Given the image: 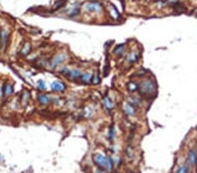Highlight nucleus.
<instances>
[{
  "label": "nucleus",
  "instance_id": "19",
  "mask_svg": "<svg viewBox=\"0 0 197 173\" xmlns=\"http://www.w3.org/2000/svg\"><path fill=\"white\" fill-rule=\"evenodd\" d=\"M127 88H128V90H129L130 92H135V91H137V90L138 89V86L137 83L132 81V82H129V83H128V85H127Z\"/></svg>",
  "mask_w": 197,
  "mask_h": 173
},
{
  "label": "nucleus",
  "instance_id": "26",
  "mask_svg": "<svg viewBox=\"0 0 197 173\" xmlns=\"http://www.w3.org/2000/svg\"><path fill=\"white\" fill-rule=\"evenodd\" d=\"M78 13H79V9L75 8V9H74V10L72 11V12H71V13H70V16H71V17L76 16Z\"/></svg>",
  "mask_w": 197,
  "mask_h": 173
},
{
  "label": "nucleus",
  "instance_id": "18",
  "mask_svg": "<svg viewBox=\"0 0 197 173\" xmlns=\"http://www.w3.org/2000/svg\"><path fill=\"white\" fill-rule=\"evenodd\" d=\"M91 79H92V75H91L90 73H88V72H87V73H85V74H83L81 76V80L84 83H89L91 81Z\"/></svg>",
  "mask_w": 197,
  "mask_h": 173
},
{
  "label": "nucleus",
  "instance_id": "24",
  "mask_svg": "<svg viewBox=\"0 0 197 173\" xmlns=\"http://www.w3.org/2000/svg\"><path fill=\"white\" fill-rule=\"evenodd\" d=\"M91 81H92V83L94 84V85H97V84H99L100 83V77H99V75H98L97 73H95V75H94V76L92 77V80H91Z\"/></svg>",
  "mask_w": 197,
  "mask_h": 173
},
{
  "label": "nucleus",
  "instance_id": "3",
  "mask_svg": "<svg viewBox=\"0 0 197 173\" xmlns=\"http://www.w3.org/2000/svg\"><path fill=\"white\" fill-rule=\"evenodd\" d=\"M85 9L89 11V12H95V13H99L101 12L103 7L102 5L97 3V2H94V3H89L85 5Z\"/></svg>",
  "mask_w": 197,
  "mask_h": 173
},
{
  "label": "nucleus",
  "instance_id": "9",
  "mask_svg": "<svg viewBox=\"0 0 197 173\" xmlns=\"http://www.w3.org/2000/svg\"><path fill=\"white\" fill-rule=\"evenodd\" d=\"M139 59V54L136 52H131L127 57V61L130 63H135Z\"/></svg>",
  "mask_w": 197,
  "mask_h": 173
},
{
  "label": "nucleus",
  "instance_id": "30",
  "mask_svg": "<svg viewBox=\"0 0 197 173\" xmlns=\"http://www.w3.org/2000/svg\"><path fill=\"white\" fill-rule=\"evenodd\" d=\"M165 1H166V0H165Z\"/></svg>",
  "mask_w": 197,
  "mask_h": 173
},
{
  "label": "nucleus",
  "instance_id": "25",
  "mask_svg": "<svg viewBox=\"0 0 197 173\" xmlns=\"http://www.w3.org/2000/svg\"><path fill=\"white\" fill-rule=\"evenodd\" d=\"M115 136V129H114V126H111L110 128V131H109V139L112 140Z\"/></svg>",
  "mask_w": 197,
  "mask_h": 173
},
{
  "label": "nucleus",
  "instance_id": "4",
  "mask_svg": "<svg viewBox=\"0 0 197 173\" xmlns=\"http://www.w3.org/2000/svg\"><path fill=\"white\" fill-rule=\"evenodd\" d=\"M65 59H66V55L63 53L55 55L51 61V67L55 68L56 67H58L59 65H61L65 61Z\"/></svg>",
  "mask_w": 197,
  "mask_h": 173
},
{
  "label": "nucleus",
  "instance_id": "21",
  "mask_svg": "<svg viewBox=\"0 0 197 173\" xmlns=\"http://www.w3.org/2000/svg\"><path fill=\"white\" fill-rule=\"evenodd\" d=\"M126 155H127V156L130 158V159H132V158L134 157V151H133L132 146H128L127 148H126Z\"/></svg>",
  "mask_w": 197,
  "mask_h": 173
},
{
  "label": "nucleus",
  "instance_id": "8",
  "mask_svg": "<svg viewBox=\"0 0 197 173\" xmlns=\"http://www.w3.org/2000/svg\"><path fill=\"white\" fill-rule=\"evenodd\" d=\"M51 88L55 92H62L65 90V85L61 81H53L51 85Z\"/></svg>",
  "mask_w": 197,
  "mask_h": 173
},
{
  "label": "nucleus",
  "instance_id": "1",
  "mask_svg": "<svg viewBox=\"0 0 197 173\" xmlns=\"http://www.w3.org/2000/svg\"><path fill=\"white\" fill-rule=\"evenodd\" d=\"M94 162L95 164L101 167L102 169L105 170L106 171H111L113 168V162L111 158L107 156H104L102 154H97L94 156Z\"/></svg>",
  "mask_w": 197,
  "mask_h": 173
},
{
  "label": "nucleus",
  "instance_id": "12",
  "mask_svg": "<svg viewBox=\"0 0 197 173\" xmlns=\"http://www.w3.org/2000/svg\"><path fill=\"white\" fill-rule=\"evenodd\" d=\"M109 11H110V16H111L112 19H119V13H118L117 8L113 5H110V7L109 9Z\"/></svg>",
  "mask_w": 197,
  "mask_h": 173
},
{
  "label": "nucleus",
  "instance_id": "29",
  "mask_svg": "<svg viewBox=\"0 0 197 173\" xmlns=\"http://www.w3.org/2000/svg\"><path fill=\"white\" fill-rule=\"evenodd\" d=\"M148 1H150V0H148Z\"/></svg>",
  "mask_w": 197,
  "mask_h": 173
},
{
  "label": "nucleus",
  "instance_id": "15",
  "mask_svg": "<svg viewBox=\"0 0 197 173\" xmlns=\"http://www.w3.org/2000/svg\"><path fill=\"white\" fill-rule=\"evenodd\" d=\"M114 53L118 56H122L124 52V44H120L118 45L115 48H114Z\"/></svg>",
  "mask_w": 197,
  "mask_h": 173
},
{
  "label": "nucleus",
  "instance_id": "22",
  "mask_svg": "<svg viewBox=\"0 0 197 173\" xmlns=\"http://www.w3.org/2000/svg\"><path fill=\"white\" fill-rule=\"evenodd\" d=\"M37 85H38V88L41 90H45L47 88V85L46 82L43 80H39L37 81Z\"/></svg>",
  "mask_w": 197,
  "mask_h": 173
},
{
  "label": "nucleus",
  "instance_id": "7",
  "mask_svg": "<svg viewBox=\"0 0 197 173\" xmlns=\"http://www.w3.org/2000/svg\"><path fill=\"white\" fill-rule=\"evenodd\" d=\"M135 108L136 107H134L133 105H132L131 103L128 102L124 105V109L125 114H127L128 116H133V115H135V114H136V108Z\"/></svg>",
  "mask_w": 197,
  "mask_h": 173
},
{
  "label": "nucleus",
  "instance_id": "10",
  "mask_svg": "<svg viewBox=\"0 0 197 173\" xmlns=\"http://www.w3.org/2000/svg\"><path fill=\"white\" fill-rule=\"evenodd\" d=\"M68 77L70 79H79L81 78V72L77 69H73V70H70L68 71Z\"/></svg>",
  "mask_w": 197,
  "mask_h": 173
},
{
  "label": "nucleus",
  "instance_id": "13",
  "mask_svg": "<svg viewBox=\"0 0 197 173\" xmlns=\"http://www.w3.org/2000/svg\"><path fill=\"white\" fill-rule=\"evenodd\" d=\"M104 105L105 108L109 111H110L112 108H113V103H112L110 98L108 96H105L104 98Z\"/></svg>",
  "mask_w": 197,
  "mask_h": 173
},
{
  "label": "nucleus",
  "instance_id": "2",
  "mask_svg": "<svg viewBox=\"0 0 197 173\" xmlns=\"http://www.w3.org/2000/svg\"><path fill=\"white\" fill-rule=\"evenodd\" d=\"M139 91L143 95H150L155 91V83L151 79L144 80L138 86Z\"/></svg>",
  "mask_w": 197,
  "mask_h": 173
},
{
  "label": "nucleus",
  "instance_id": "20",
  "mask_svg": "<svg viewBox=\"0 0 197 173\" xmlns=\"http://www.w3.org/2000/svg\"><path fill=\"white\" fill-rule=\"evenodd\" d=\"M29 98H30V93L28 92V91H25L22 94V96H21V102H22V103L26 104L28 100H29Z\"/></svg>",
  "mask_w": 197,
  "mask_h": 173
},
{
  "label": "nucleus",
  "instance_id": "27",
  "mask_svg": "<svg viewBox=\"0 0 197 173\" xmlns=\"http://www.w3.org/2000/svg\"><path fill=\"white\" fill-rule=\"evenodd\" d=\"M96 173H106V172H104V170H97Z\"/></svg>",
  "mask_w": 197,
  "mask_h": 173
},
{
  "label": "nucleus",
  "instance_id": "16",
  "mask_svg": "<svg viewBox=\"0 0 197 173\" xmlns=\"http://www.w3.org/2000/svg\"><path fill=\"white\" fill-rule=\"evenodd\" d=\"M30 51H31V44H30V43H25V44L23 46L21 51H20V54L25 56V55L29 53Z\"/></svg>",
  "mask_w": 197,
  "mask_h": 173
},
{
  "label": "nucleus",
  "instance_id": "6",
  "mask_svg": "<svg viewBox=\"0 0 197 173\" xmlns=\"http://www.w3.org/2000/svg\"><path fill=\"white\" fill-rule=\"evenodd\" d=\"M188 163L191 166L197 164V152L194 150H190L188 152Z\"/></svg>",
  "mask_w": 197,
  "mask_h": 173
},
{
  "label": "nucleus",
  "instance_id": "17",
  "mask_svg": "<svg viewBox=\"0 0 197 173\" xmlns=\"http://www.w3.org/2000/svg\"><path fill=\"white\" fill-rule=\"evenodd\" d=\"M129 103H131L132 105H133L134 107H138L141 105V100H140L138 97L136 96H132L130 98V102Z\"/></svg>",
  "mask_w": 197,
  "mask_h": 173
},
{
  "label": "nucleus",
  "instance_id": "11",
  "mask_svg": "<svg viewBox=\"0 0 197 173\" xmlns=\"http://www.w3.org/2000/svg\"><path fill=\"white\" fill-rule=\"evenodd\" d=\"M38 100H39V102L42 105H47L50 102V99L49 97L47 95V94H39L38 96Z\"/></svg>",
  "mask_w": 197,
  "mask_h": 173
},
{
  "label": "nucleus",
  "instance_id": "14",
  "mask_svg": "<svg viewBox=\"0 0 197 173\" xmlns=\"http://www.w3.org/2000/svg\"><path fill=\"white\" fill-rule=\"evenodd\" d=\"M4 94L6 96H10L13 94V86L11 84H5L4 86Z\"/></svg>",
  "mask_w": 197,
  "mask_h": 173
},
{
  "label": "nucleus",
  "instance_id": "23",
  "mask_svg": "<svg viewBox=\"0 0 197 173\" xmlns=\"http://www.w3.org/2000/svg\"><path fill=\"white\" fill-rule=\"evenodd\" d=\"M176 173H188V164H183L182 166H180Z\"/></svg>",
  "mask_w": 197,
  "mask_h": 173
},
{
  "label": "nucleus",
  "instance_id": "28",
  "mask_svg": "<svg viewBox=\"0 0 197 173\" xmlns=\"http://www.w3.org/2000/svg\"><path fill=\"white\" fill-rule=\"evenodd\" d=\"M116 173H119V172H116Z\"/></svg>",
  "mask_w": 197,
  "mask_h": 173
},
{
  "label": "nucleus",
  "instance_id": "5",
  "mask_svg": "<svg viewBox=\"0 0 197 173\" xmlns=\"http://www.w3.org/2000/svg\"><path fill=\"white\" fill-rule=\"evenodd\" d=\"M7 41H8V33L5 30L2 29L0 30V49L5 50L7 46Z\"/></svg>",
  "mask_w": 197,
  "mask_h": 173
}]
</instances>
